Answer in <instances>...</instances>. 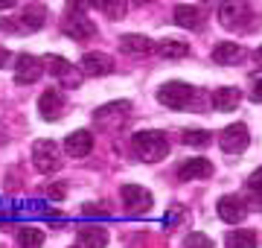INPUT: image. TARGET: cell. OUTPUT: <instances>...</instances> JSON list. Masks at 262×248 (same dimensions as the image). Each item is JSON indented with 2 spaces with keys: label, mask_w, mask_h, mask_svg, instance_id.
I'll return each mask as SVG.
<instances>
[{
  "label": "cell",
  "mask_w": 262,
  "mask_h": 248,
  "mask_svg": "<svg viewBox=\"0 0 262 248\" xmlns=\"http://www.w3.org/2000/svg\"><path fill=\"white\" fill-rule=\"evenodd\" d=\"M158 102L172 108V111H181L192 102V85L187 82H166V85L158 91Z\"/></svg>",
  "instance_id": "7a4b0ae2"
},
{
  "label": "cell",
  "mask_w": 262,
  "mask_h": 248,
  "mask_svg": "<svg viewBox=\"0 0 262 248\" xmlns=\"http://www.w3.org/2000/svg\"><path fill=\"white\" fill-rule=\"evenodd\" d=\"M251 99H253V102H262V79H256V82H253V88H251Z\"/></svg>",
  "instance_id": "f1b7e54d"
},
{
  "label": "cell",
  "mask_w": 262,
  "mask_h": 248,
  "mask_svg": "<svg viewBox=\"0 0 262 248\" xmlns=\"http://www.w3.org/2000/svg\"><path fill=\"white\" fill-rule=\"evenodd\" d=\"M184 245H187V248H213V239L207 237V234H198V231H195V234H189V237H187Z\"/></svg>",
  "instance_id": "484cf974"
},
{
  "label": "cell",
  "mask_w": 262,
  "mask_h": 248,
  "mask_svg": "<svg viewBox=\"0 0 262 248\" xmlns=\"http://www.w3.org/2000/svg\"><path fill=\"white\" fill-rule=\"evenodd\" d=\"M12 6H15L12 0H0V9H12Z\"/></svg>",
  "instance_id": "d6a6232c"
},
{
  "label": "cell",
  "mask_w": 262,
  "mask_h": 248,
  "mask_svg": "<svg viewBox=\"0 0 262 248\" xmlns=\"http://www.w3.org/2000/svg\"><path fill=\"white\" fill-rule=\"evenodd\" d=\"M32 163H35V170L44 172V175L56 172L58 167H61L56 140H35V146H32Z\"/></svg>",
  "instance_id": "3957f363"
},
{
  "label": "cell",
  "mask_w": 262,
  "mask_h": 248,
  "mask_svg": "<svg viewBox=\"0 0 262 248\" xmlns=\"http://www.w3.org/2000/svg\"><path fill=\"white\" fill-rule=\"evenodd\" d=\"M128 108H131V105L125 102V99H122V102L102 105V108L94 114V123L99 126V129H105V132H114L111 120H117V126H122V123H125V117H128Z\"/></svg>",
  "instance_id": "30bf717a"
},
{
  "label": "cell",
  "mask_w": 262,
  "mask_h": 248,
  "mask_svg": "<svg viewBox=\"0 0 262 248\" xmlns=\"http://www.w3.org/2000/svg\"><path fill=\"white\" fill-rule=\"evenodd\" d=\"M239 99H242L239 88H215L213 108H215V111H233L236 105H239Z\"/></svg>",
  "instance_id": "d6986e66"
},
{
  "label": "cell",
  "mask_w": 262,
  "mask_h": 248,
  "mask_svg": "<svg viewBox=\"0 0 262 248\" xmlns=\"http://www.w3.org/2000/svg\"><path fill=\"white\" fill-rule=\"evenodd\" d=\"M248 190L253 193V199H256V201H262V167L253 172L251 178H248Z\"/></svg>",
  "instance_id": "4316f807"
},
{
  "label": "cell",
  "mask_w": 262,
  "mask_h": 248,
  "mask_svg": "<svg viewBox=\"0 0 262 248\" xmlns=\"http://www.w3.org/2000/svg\"><path fill=\"white\" fill-rule=\"evenodd\" d=\"M219 143H222V149H225L227 155H242L245 149H248V143H251L248 126H245V123H233V126H227L225 132L219 134Z\"/></svg>",
  "instance_id": "8992f818"
},
{
  "label": "cell",
  "mask_w": 262,
  "mask_h": 248,
  "mask_svg": "<svg viewBox=\"0 0 262 248\" xmlns=\"http://www.w3.org/2000/svg\"><path fill=\"white\" fill-rule=\"evenodd\" d=\"M38 111H41L44 120L56 123L58 117L64 114V94H61L58 88H47L44 94L38 96Z\"/></svg>",
  "instance_id": "9c48e42d"
},
{
  "label": "cell",
  "mask_w": 262,
  "mask_h": 248,
  "mask_svg": "<svg viewBox=\"0 0 262 248\" xmlns=\"http://www.w3.org/2000/svg\"><path fill=\"white\" fill-rule=\"evenodd\" d=\"M253 61H256V67H262V47L256 50V56H253Z\"/></svg>",
  "instance_id": "1f68e13d"
},
{
  "label": "cell",
  "mask_w": 262,
  "mask_h": 248,
  "mask_svg": "<svg viewBox=\"0 0 262 248\" xmlns=\"http://www.w3.org/2000/svg\"><path fill=\"white\" fill-rule=\"evenodd\" d=\"M210 175H213V163L207 158H189L178 167L181 181H195V178H210Z\"/></svg>",
  "instance_id": "4fadbf2b"
},
{
  "label": "cell",
  "mask_w": 262,
  "mask_h": 248,
  "mask_svg": "<svg viewBox=\"0 0 262 248\" xmlns=\"http://www.w3.org/2000/svg\"><path fill=\"white\" fill-rule=\"evenodd\" d=\"M6 61H9V50L0 47V67H6Z\"/></svg>",
  "instance_id": "4dcf8cb0"
},
{
  "label": "cell",
  "mask_w": 262,
  "mask_h": 248,
  "mask_svg": "<svg viewBox=\"0 0 262 248\" xmlns=\"http://www.w3.org/2000/svg\"><path fill=\"white\" fill-rule=\"evenodd\" d=\"M44 73V61H38L35 56H18V65H15V82L18 85H32L38 82Z\"/></svg>",
  "instance_id": "8fae6325"
},
{
  "label": "cell",
  "mask_w": 262,
  "mask_h": 248,
  "mask_svg": "<svg viewBox=\"0 0 262 248\" xmlns=\"http://www.w3.org/2000/svg\"><path fill=\"white\" fill-rule=\"evenodd\" d=\"M44 18H47V9L44 6H29L15 20H3L0 27L9 29V32H35V29L44 27Z\"/></svg>",
  "instance_id": "277c9868"
},
{
  "label": "cell",
  "mask_w": 262,
  "mask_h": 248,
  "mask_svg": "<svg viewBox=\"0 0 262 248\" xmlns=\"http://www.w3.org/2000/svg\"><path fill=\"white\" fill-rule=\"evenodd\" d=\"M44 65H47L50 73H56V76L61 79L67 88H79L82 73H79V70H73V67H70V61H64L61 56H47V58H44Z\"/></svg>",
  "instance_id": "7c38bea8"
},
{
  "label": "cell",
  "mask_w": 262,
  "mask_h": 248,
  "mask_svg": "<svg viewBox=\"0 0 262 248\" xmlns=\"http://www.w3.org/2000/svg\"><path fill=\"white\" fill-rule=\"evenodd\" d=\"M158 53L163 58H184L189 53V47H187V41H178V38H163L158 44Z\"/></svg>",
  "instance_id": "7402d4cb"
},
{
  "label": "cell",
  "mask_w": 262,
  "mask_h": 248,
  "mask_svg": "<svg viewBox=\"0 0 262 248\" xmlns=\"http://www.w3.org/2000/svg\"><path fill=\"white\" fill-rule=\"evenodd\" d=\"M236 58H242V47L233 44V41H222V44H215L213 50V61L215 65H233Z\"/></svg>",
  "instance_id": "44dd1931"
},
{
  "label": "cell",
  "mask_w": 262,
  "mask_h": 248,
  "mask_svg": "<svg viewBox=\"0 0 262 248\" xmlns=\"http://www.w3.org/2000/svg\"><path fill=\"white\" fill-rule=\"evenodd\" d=\"M79 67H82V73H88V76H105V73L114 70V61L105 53H84Z\"/></svg>",
  "instance_id": "2e32d148"
},
{
  "label": "cell",
  "mask_w": 262,
  "mask_h": 248,
  "mask_svg": "<svg viewBox=\"0 0 262 248\" xmlns=\"http://www.w3.org/2000/svg\"><path fill=\"white\" fill-rule=\"evenodd\" d=\"M225 245L227 248H256V234L248 231V228H239V231H233V234H227Z\"/></svg>",
  "instance_id": "603a6c76"
},
{
  "label": "cell",
  "mask_w": 262,
  "mask_h": 248,
  "mask_svg": "<svg viewBox=\"0 0 262 248\" xmlns=\"http://www.w3.org/2000/svg\"><path fill=\"white\" fill-rule=\"evenodd\" d=\"M108 245V234L105 228H82L76 237V248H105Z\"/></svg>",
  "instance_id": "ac0fdd59"
},
{
  "label": "cell",
  "mask_w": 262,
  "mask_h": 248,
  "mask_svg": "<svg viewBox=\"0 0 262 248\" xmlns=\"http://www.w3.org/2000/svg\"><path fill=\"white\" fill-rule=\"evenodd\" d=\"M122 204L128 208V213H149L151 210V193L140 184H122Z\"/></svg>",
  "instance_id": "52a82bcc"
},
{
  "label": "cell",
  "mask_w": 262,
  "mask_h": 248,
  "mask_svg": "<svg viewBox=\"0 0 262 248\" xmlns=\"http://www.w3.org/2000/svg\"><path fill=\"white\" fill-rule=\"evenodd\" d=\"M64 149H67V155H70V158H84V155L94 149V134L88 132V129H79V132L67 134Z\"/></svg>",
  "instance_id": "5bb4252c"
},
{
  "label": "cell",
  "mask_w": 262,
  "mask_h": 248,
  "mask_svg": "<svg viewBox=\"0 0 262 248\" xmlns=\"http://www.w3.org/2000/svg\"><path fill=\"white\" fill-rule=\"evenodd\" d=\"M215 208H219V216L225 222H230V225H236V222H242L245 216H248V208H245L242 199H236V196H222Z\"/></svg>",
  "instance_id": "9a60e30c"
},
{
  "label": "cell",
  "mask_w": 262,
  "mask_h": 248,
  "mask_svg": "<svg viewBox=\"0 0 262 248\" xmlns=\"http://www.w3.org/2000/svg\"><path fill=\"white\" fill-rule=\"evenodd\" d=\"M18 245L20 248H41V245H44V231L32 228V225L20 228L18 231Z\"/></svg>",
  "instance_id": "cb8c5ba5"
},
{
  "label": "cell",
  "mask_w": 262,
  "mask_h": 248,
  "mask_svg": "<svg viewBox=\"0 0 262 248\" xmlns=\"http://www.w3.org/2000/svg\"><path fill=\"white\" fill-rule=\"evenodd\" d=\"M184 143H189V146H207V143H210V132H204V129H187V132H184Z\"/></svg>",
  "instance_id": "d4e9b609"
},
{
  "label": "cell",
  "mask_w": 262,
  "mask_h": 248,
  "mask_svg": "<svg viewBox=\"0 0 262 248\" xmlns=\"http://www.w3.org/2000/svg\"><path fill=\"white\" fill-rule=\"evenodd\" d=\"M131 149L134 155L146 163H155L160 158H166L169 155V140L163 132H137L131 137Z\"/></svg>",
  "instance_id": "6da1fadb"
},
{
  "label": "cell",
  "mask_w": 262,
  "mask_h": 248,
  "mask_svg": "<svg viewBox=\"0 0 262 248\" xmlns=\"http://www.w3.org/2000/svg\"><path fill=\"white\" fill-rule=\"evenodd\" d=\"M151 47L155 44L146 35H122L120 38V50L128 56H146V53H151Z\"/></svg>",
  "instance_id": "ffe728a7"
},
{
  "label": "cell",
  "mask_w": 262,
  "mask_h": 248,
  "mask_svg": "<svg viewBox=\"0 0 262 248\" xmlns=\"http://www.w3.org/2000/svg\"><path fill=\"white\" fill-rule=\"evenodd\" d=\"M47 196L50 199H61V196H64V187H61V184H53V187H47Z\"/></svg>",
  "instance_id": "f546056e"
},
{
  "label": "cell",
  "mask_w": 262,
  "mask_h": 248,
  "mask_svg": "<svg viewBox=\"0 0 262 248\" xmlns=\"http://www.w3.org/2000/svg\"><path fill=\"white\" fill-rule=\"evenodd\" d=\"M96 9H102V12H108V15H111V18H120L122 12L128 9V6H125V3H96Z\"/></svg>",
  "instance_id": "83f0119b"
},
{
  "label": "cell",
  "mask_w": 262,
  "mask_h": 248,
  "mask_svg": "<svg viewBox=\"0 0 262 248\" xmlns=\"http://www.w3.org/2000/svg\"><path fill=\"white\" fill-rule=\"evenodd\" d=\"M219 18H222V24L227 29H242V27H248V20L253 15H251L248 3H222L219 6Z\"/></svg>",
  "instance_id": "ba28073f"
},
{
  "label": "cell",
  "mask_w": 262,
  "mask_h": 248,
  "mask_svg": "<svg viewBox=\"0 0 262 248\" xmlns=\"http://www.w3.org/2000/svg\"><path fill=\"white\" fill-rule=\"evenodd\" d=\"M175 24L178 27H187V29H201L204 27V15L192 3H178L175 6Z\"/></svg>",
  "instance_id": "e0dca14e"
},
{
  "label": "cell",
  "mask_w": 262,
  "mask_h": 248,
  "mask_svg": "<svg viewBox=\"0 0 262 248\" xmlns=\"http://www.w3.org/2000/svg\"><path fill=\"white\" fill-rule=\"evenodd\" d=\"M82 9H84L82 3H73V6H70V18H67V24H64V32L73 41H88V38H94V35H96L94 20L84 18Z\"/></svg>",
  "instance_id": "5b68a950"
}]
</instances>
